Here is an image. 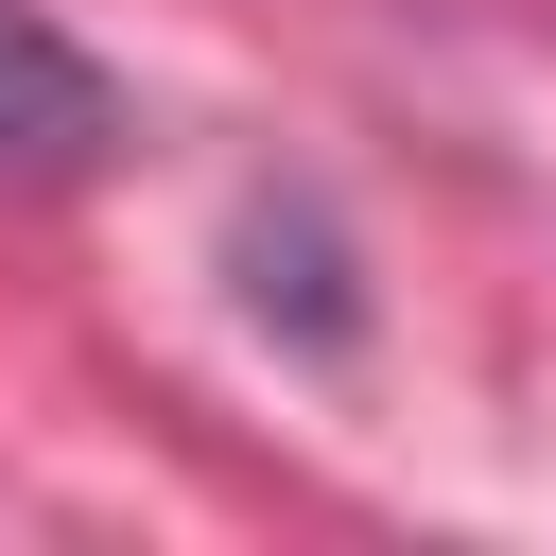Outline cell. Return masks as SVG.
Returning <instances> with one entry per match:
<instances>
[{"instance_id": "6da1fadb", "label": "cell", "mask_w": 556, "mask_h": 556, "mask_svg": "<svg viewBox=\"0 0 556 556\" xmlns=\"http://www.w3.org/2000/svg\"><path fill=\"white\" fill-rule=\"evenodd\" d=\"M122 139V87L52 35V0H0V174H87Z\"/></svg>"}]
</instances>
